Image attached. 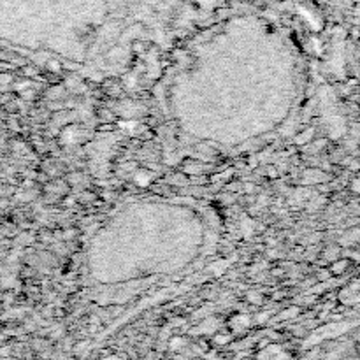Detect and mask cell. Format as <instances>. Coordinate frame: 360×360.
I'll list each match as a JSON object with an SVG mask.
<instances>
[{
    "instance_id": "7a4b0ae2",
    "label": "cell",
    "mask_w": 360,
    "mask_h": 360,
    "mask_svg": "<svg viewBox=\"0 0 360 360\" xmlns=\"http://www.w3.org/2000/svg\"><path fill=\"white\" fill-rule=\"evenodd\" d=\"M179 345H183V339H174V341H173V348H174V350H176V348H181Z\"/></svg>"
},
{
    "instance_id": "6da1fadb",
    "label": "cell",
    "mask_w": 360,
    "mask_h": 360,
    "mask_svg": "<svg viewBox=\"0 0 360 360\" xmlns=\"http://www.w3.org/2000/svg\"><path fill=\"white\" fill-rule=\"evenodd\" d=\"M136 181L139 183V185H148V183L151 181V174H148V173H139L136 176Z\"/></svg>"
}]
</instances>
